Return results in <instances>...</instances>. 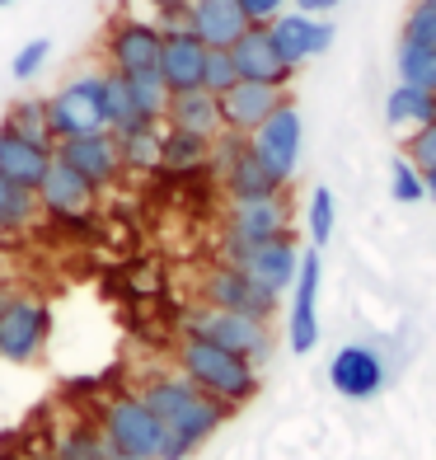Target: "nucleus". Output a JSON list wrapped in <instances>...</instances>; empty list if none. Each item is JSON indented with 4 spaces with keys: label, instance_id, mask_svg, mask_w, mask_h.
<instances>
[{
    "label": "nucleus",
    "instance_id": "nucleus-1",
    "mask_svg": "<svg viewBox=\"0 0 436 460\" xmlns=\"http://www.w3.org/2000/svg\"><path fill=\"white\" fill-rule=\"evenodd\" d=\"M145 409L160 418L164 428V447H160V460H188L206 437H212L225 418L235 409H225L221 400H212L206 390H197L183 371H164V376H151L141 390Z\"/></svg>",
    "mask_w": 436,
    "mask_h": 460
},
{
    "label": "nucleus",
    "instance_id": "nucleus-2",
    "mask_svg": "<svg viewBox=\"0 0 436 460\" xmlns=\"http://www.w3.org/2000/svg\"><path fill=\"white\" fill-rule=\"evenodd\" d=\"M179 371L197 390L212 394V400H221L225 409H240L258 394V367L254 362L240 358V352L206 343V339H193V333H183V343H179Z\"/></svg>",
    "mask_w": 436,
    "mask_h": 460
},
{
    "label": "nucleus",
    "instance_id": "nucleus-3",
    "mask_svg": "<svg viewBox=\"0 0 436 460\" xmlns=\"http://www.w3.org/2000/svg\"><path fill=\"white\" fill-rule=\"evenodd\" d=\"M99 432H103V442H109L113 460H160L164 428H160V418L145 409L141 394H132V390L103 400Z\"/></svg>",
    "mask_w": 436,
    "mask_h": 460
},
{
    "label": "nucleus",
    "instance_id": "nucleus-4",
    "mask_svg": "<svg viewBox=\"0 0 436 460\" xmlns=\"http://www.w3.org/2000/svg\"><path fill=\"white\" fill-rule=\"evenodd\" d=\"M183 333H193V339H206L225 352H240L249 362H267V352H273V329L267 320H254V315H235V310H216V305H197L188 310V320H183Z\"/></svg>",
    "mask_w": 436,
    "mask_h": 460
},
{
    "label": "nucleus",
    "instance_id": "nucleus-5",
    "mask_svg": "<svg viewBox=\"0 0 436 460\" xmlns=\"http://www.w3.org/2000/svg\"><path fill=\"white\" fill-rule=\"evenodd\" d=\"M48 113H52V137H57V141L109 132V109H103V75H75V80H66V85L48 99Z\"/></svg>",
    "mask_w": 436,
    "mask_h": 460
},
{
    "label": "nucleus",
    "instance_id": "nucleus-6",
    "mask_svg": "<svg viewBox=\"0 0 436 460\" xmlns=\"http://www.w3.org/2000/svg\"><path fill=\"white\" fill-rule=\"evenodd\" d=\"M160 48H164V29L155 19L118 14L109 33H103V57H109V71H118V75L160 71Z\"/></svg>",
    "mask_w": 436,
    "mask_h": 460
},
{
    "label": "nucleus",
    "instance_id": "nucleus-7",
    "mask_svg": "<svg viewBox=\"0 0 436 460\" xmlns=\"http://www.w3.org/2000/svg\"><path fill=\"white\" fill-rule=\"evenodd\" d=\"M48 333H52V310L48 301L38 296H10L0 305V358L5 362H33L38 352L48 348Z\"/></svg>",
    "mask_w": 436,
    "mask_h": 460
},
{
    "label": "nucleus",
    "instance_id": "nucleus-8",
    "mask_svg": "<svg viewBox=\"0 0 436 460\" xmlns=\"http://www.w3.org/2000/svg\"><path fill=\"white\" fill-rule=\"evenodd\" d=\"M277 301L273 291H263L249 273H240L235 263H216L206 268L202 278V305H216V310H235V315H254V320H273L277 315Z\"/></svg>",
    "mask_w": 436,
    "mask_h": 460
},
{
    "label": "nucleus",
    "instance_id": "nucleus-9",
    "mask_svg": "<svg viewBox=\"0 0 436 460\" xmlns=\"http://www.w3.org/2000/svg\"><path fill=\"white\" fill-rule=\"evenodd\" d=\"M291 230V207L286 198H249V202H231V217H225V244L221 254L231 259L235 249L249 244H263V240H277Z\"/></svg>",
    "mask_w": 436,
    "mask_h": 460
},
{
    "label": "nucleus",
    "instance_id": "nucleus-10",
    "mask_svg": "<svg viewBox=\"0 0 436 460\" xmlns=\"http://www.w3.org/2000/svg\"><path fill=\"white\" fill-rule=\"evenodd\" d=\"M301 137H305L301 113H296V103L286 99L282 109L249 137V151L263 160V170L277 183H291V174H296V164H301Z\"/></svg>",
    "mask_w": 436,
    "mask_h": 460
},
{
    "label": "nucleus",
    "instance_id": "nucleus-11",
    "mask_svg": "<svg viewBox=\"0 0 436 460\" xmlns=\"http://www.w3.org/2000/svg\"><path fill=\"white\" fill-rule=\"evenodd\" d=\"M225 263H235L240 273H249L263 291H273V296H282V291H291V282H296L301 273V249H296V235H277V240H263V244H249V249H235Z\"/></svg>",
    "mask_w": 436,
    "mask_h": 460
},
{
    "label": "nucleus",
    "instance_id": "nucleus-12",
    "mask_svg": "<svg viewBox=\"0 0 436 460\" xmlns=\"http://www.w3.org/2000/svg\"><path fill=\"white\" fill-rule=\"evenodd\" d=\"M319 249L301 254V273L291 282V310H286V343L291 352H315L319 343Z\"/></svg>",
    "mask_w": 436,
    "mask_h": 460
},
{
    "label": "nucleus",
    "instance_id": "nucleus-13",
    "mask_svg": "<svg viewBox=\"0 0 436 460\" xmlns=\"http://www.w3.org/2000/svg\"><path fill=\"white\" fill-rule=\"evenodd\" d=\"M389 381V367L380 358V348L371 343H343L328 362V385H334L343 400H376Z\"/></svg>",
    "mask_w": 436,
    "mask_h": 460
},
{
    "label": "nucleus",
    "instance_id": "nucleus-14",
    "mask_svg": "<svg viewBox=\"0 0 436 460\" xmlns=\"http://www.w3.org/2000/svg\"><path fill=\"white\" fill-rule=\"evenodd\" d=\"M57 160L71 164V170L85 179L90 188H113L122 174V146L113 132H94V137H71V141H57Z\"/></svg>",
    "mask_w": 436,
    "mask_h": 460
},
{
    "label": "nucleus",
    "instance_id": "nucleus-15",
    "mask_svg": "<svg viewBox=\"0 0 436 460\" xmlns=\"http://www.w3.org/2000/svg\"><path fill=\"white\" fill-rule=\"evenodd\" d=\"M286 103L282 85H258V80H235L231 90L221 94V122L225 132H240V137H254L267 118Z\"/></svg>",
    "mask_w": 436,
    "mask_h": 460
},
{
    "label": "nucleus",
    "instance_id": "nucleus-16",
    "mask_svg": "<svg viewBox=\"0 0 436 460\" xmlns=\"http://www.w3.org/2000/svg\"><path fill=\"white\" fill-rule=\"evenodd\" d=\"M267 33H273V43H277V52H282V61L291 71H296L301 61L324 57L328 48H334V24H328V19H315V14H301V10H282L273 24H267Z\"/></svg>",
    "mask_w": 436,
    "mask_h": 460
},
{
    "label": "nucleus",
    "instance_id": "nucleus-17",
    "mask_svg": "<svg viewBox=\"0 0 436 460\" xmlns=\"http://www.w3.org/2000/svg\"><path fill=\"white\" fill-rule=\"evenodd\" d=\"M202 66H206V43L193 29H164L160 48V80L170 85V94L202 90Z\"/></svg>",
    "mask_w": 436,
    "mask_h": 460
},
{
    "label": "nucleus",
    "instance_id": "nucleus-18",
    "mask_svg": "<svg viewBox=\"0 0 436 460\" xmlns=\"http://www.w3.org/2000/svg\"><path fill=\"white\" fill-rule=\"evenodd\" d=\"M231 61H235L240 80H258V85H282V90H286V80L296 75V71L282 61L273 33H267V24H249V33L231 48Z\"/></svg>",
    "mask_w": 436,
    "mask_h": 460
},
{
    "label": "nucleus",
    "instance_id": "nucleus-19",
    "mask_svg": "<svg viewBox=\"0 0 436 460\" xmlns=\"http://www.w3.org/2000/svg\"><path fill=\"white\" fill-rule=\"evenodd\" d=\"M38 202H43V212L57 217V221H80V217H90V212H94L99 188H90L85 179L71 170V164L52 160V170H48L43 188H38Z\"/></svg>",
    "mask_w": 436,
    "mask_h": 460
},
{
    "label": "nucleus",
    "instance_id": "nucleus-20",
    "mask_svg": "<svg viewBox=\"0 0 436 460\" xmlns=\"http://www.w3.org/2000/svg\"><path fill=\"white\" fill-rule=\"evenodd\" d=\"M249 10L240 0H188V29L202 38L206 48H235L249 33Z\"/></svg>",
    "mask_w": 436,
    "mask_h": 460
},
{
    "label": "nucleus",
    "instance_id": "nucleus-21",
    "mask_svg": "<svg viewBox=\"0 0 436 460\" xmlns=\"http://www.w3.org/2000/svg\"><path fill=\"white\" fill-rule=\"evenodd\" d=\"M164 128H179V132H193V137L216 141V137L225 132V122H221V99H216L212 90H183V94H170Z\"/></svg>",
    "mask_w": 436,
    "mask_h": 460
},
{
    "label": "nucleus",
    "instance_id": "nucleus-22",
    "mask_svg": "<svg viewBox=\"0 0 436 460\" xmlns=\"http://www.w3.org/2000/svg\"><path fill=\"white\" fill-rule=\"evenodd\" d=\"M52 160H57L52 146H38V141H24L14 132H0V174L5 179L24 183V188H43Z\"/></svg>",
    "mask_w": 436,
    "mask_h": 460
},
{
    "label": "nucleus",
    "instance_id": "nucleus-23",
    "mask_svg": "<svg viewBox=\"0 0 436 460\" xmlns=\"http://www.w3.org/2000/svg\"><path fill=\"white\" fill-rule=\"evenodd\" d=\"M103 109H109V132L113 137L136 132V128H151V118H145L136 109V99H132L127 75H118V71H103Z\"/></svg>",
    "mask_w": 436,
    "mask_h": 460
},
{
    "label": "nucleus",
    "instance_id": "nucleus-24",
    "mask_svg": "<svg viewBox=\"0 0 436 460\" xmlns=\"http://www.w3.org/2000/svg\"><path fill=\"white\" fill-rule=\"evenodd\" d=\"M43 212V202H38V188H24L0 174V240L5 235H19V230H29Z\"/></svg>",
    "mask_w": 436,
    "mask_h": 460
},
{
    "label": "nucleus",
    "instance_id": "nucleus-25",
    "mask_svg": "<svg viewBox=\"0 0 436 460\" xmlns=\"http://www.w3.org/2000/svg\"><path fill=\"white\" fill-rule=\"evenodd\" d=\"M0 132H14V137H24V141H38V146H52L57 151V137H52V113H48V99H14L10 103V113H5V128Z\"/></svg>",
    "mask_w": 436,
    "mask_h": 460
},
{
    "label": "nucleus",
    "instance_id": "nucleus-26",
    "mask_svg": "<svg viewBox=\"0 0 436 460\" xmlns=\"http://www.w3.org/2000/svg\"><path fill=\"white\" fill-rule=\"evenodd\" d=\"M206 160H212V141H206V137L164 128V137H160V170L188 174V170H202Z\"/></svg>",
    "mask_w": 436,
    "mask_h": 460
},
{
    "label": "nucleus",
    "instance_id": "nucleus-27",
    "mask_svg": "<svg viewBox=\"0 0 436 460\" xmlns=\"http://www.w3.org/2000/svg\"><path fill=\"white\" fill-rule=\"evenodd\" d=\"M385 118H389V128H423V122H432L436 118V94H427V90H418V85H394L389 90V99H385Z\"/></svg>",
    "mask_w": 436,
    "mask_h": 460
},
{
    "label": "nucleus",
    "instance_id": "nucleus-28",
    "mask_svg": "<svg viewBox=\"0 0 436 460\" xmlns=\"http://www.w3.org/2000/svg\"><path fill=\"white\" fill-rule=\"evenodd\" d=\"M160 137H164V122H151V128H136V132H122V170H136V174H155L160 170Z\"/></svg>",
    "mask_w": 436,
    "mask_h": 460
},
{
    "label": "nucleus",
    "instance_id": "nucleus-29",
    "mask_svg": "<svg viewBox=\"0 0 436 460\" xmlns=\"http://www.w3.org/2000/svg\"><path fill=\"white\" fill-rule=\"evenodd\" d=\"M52 460H113V451H109V442H103L99 423H71L66 432H61Z\"/></svg>",
    "mask_w": 436,
    "mask_h": 460
},
{
    "label": "nucleus",
    "instance_id": "nucleus-30",
    "mask_svg": "<svg viewBox=\"0 0 436 460\" xmlns=\"http://www.w3.org/2000/svg\"><path fill=\"white\" fill-rule=\"evenodd\" d=\"M399 80L436 94V48H408L399 43Z\"/></svg>",
    "mask_w": 436,
    "mask_h": 460
},
{
    "label": "nucleus",
    "instance_id": "nucleus-31",
    "mask_svg": "<svg viewBox=\"0 0 436 460\" xmlns=\"http://www.w3.org/2000/svg\"><path fill=\"white\" fill-rule=\"evenodd\" d=\"M132 85V99L136 109L151 118V122H164V109H170V85L160 80V71H141V75H127Z\"/></svg>",
    "mask_w": 436,
    "mask_h": 460
},
{
    "label": "nucleus",
    "instance_id": "nucleus-32",
    "mask_svg": "<svg viewBox=\"0 0 436 460\" xmlns=\"http://www.w3.org/2000/svg\"><path fill=\"white\" fill-rule=\"evenodd\" d=\"M399 43H408V48H436V0H413L408 14H404Z\"/></svg>",
    "mask_w": 436,
    "mask_h": 460
},
{
    "label": "nucleus",
    "instance_id": "nucleus-33",
    "mask_svg": "<svg viewBox=\"0 0 436 460\" xmlns=\"http://www.w3.org/2000/svg\"><path fill=\"white\" fill-rule=\"evenodd\" d=\"M305 230H310V244L315 249H324L328 240H334V193H328V188H315V193H310Z\"/></svg>",
    "mask_w": 436,
    "mask_h": 460
},
{
    "label": "nucleus",
    "instance_id": "nucleus-34",
    "mask_svg": "<svg viewBox=\"0 0 436 460\" xmlns=\"http://www.w3.org/2000/svg\"><path fill=\"white\" fill-rule=\"evenodd\" d=\"M240 80L235 61H231V48H206V66H202V90H212L216 99L225 94Z\"/></svg>",
    "mask_w": 436,
    "mask_h": 460
},
{
    "label": "nucleus",
    "instance_id": "nucleus-35",
    "mask_svg": "<svg viewBox=\"0 0 436 460\" xmlns=\"http://www.w3.org/2000/svg\"><path fill=\"white\" fill-rule=\"evenodd\" d=\"M389 193H394V202H423V198H427V188H423V170H418V164H413L408 155L394 160Z\"/></svg>",
    "mask_w": 436,
    "mask_h": 460
},
{
    "label": "nucleus",
    "instance_id": "nucleus-36",
    "mask_svg": "<svg viewBox=\"0 0 436 460\" xmlns=\"http://www.w3.org/2000/svg\"><path fill=\"white\" fill-rule=\"evenodd\" d=\"M404 155H408L413 164H418L423 174H427V170H436V118L408 132V141H404Z\"/></svg>",
    "mask_w": 436,
    "mask_h": 460
},
{
    "label": "nucleus",
    "instance_id": "nucleus-37",
    "mask_svg": "<svg viewBox=\"0 0 436 460\" xmlns=\"http://www.w3.org/2000/svg\"><path fill=\"white\" fill-rule=\"evenodd\" d=\"M48 52H52V43L48 38H29L24 48L14 52V61H10V71H14V80H33L38 71H43V61H48Z\"/></svg>",
    "mask_w": 436,
    "mask_h": 460
},
{
    "label": "nucleus",
    "instance_id": "nucleus-38",
    "mask_svg": "<svg viewBox=\"0 0 436 460\" xmlns=\"http://www.w3.org/2000/svg\"><path fill=\"white\" fill-rule=\"evenodd\" d=\"M240 5L249 10V19H254V24H273V19L291 5V0H240Z\"/></svg>",
    "mask_w": 436,
    "mask_h": 460
},
{
    "label": "nucleus",
    "instance_id": "nucleus-39",
    "mask_svg": "<svg viewBox=\"0 0 436 460\" xmlns=\"http://www.w3.org/2000/svg\"><path fill=\"white\" fill-rule=\"evenodd\" d=\"M343 0H291V10H301V14H315V19H324L328 10H338Z\"/></svg>",
    "mask_w": 436,
    "mask_h": 460
},
{
    "label": "nucleus",
    "instance_id": "nucleus-40",
    "mask_svg": "<svg viewBox=\"0 0 436 460\" xmlns=\"http://www.w3.org/2000/svg\"><path fill=\"white\" fill-rule=\"evenodd\" d=\"M155 14H170V10H188V0H145Z\"/></svg>",
    "mask_w": 436,
    "mask_h": 460
},
{
    "label": "nucleus",
    "instance_id": "nucleus-41",
    "mask_svg": "<svg viewBox=\"0 0 436 460\" xmlns=\"http://www.w3.org/2000/svg\"><path fill=\"white\" fill-rule=\"evenodd\" d=\"M423 188H427V198L436 202V170H427V174H423Z\"/></svg>",
    "mask_w": 436,
    "mask_h": 460
},
{
    "label": "nucleus",
    "instance_id": "nucleus-42",
    "mask_svg": "<svg viewBox=\"0 0 436 460\" xmlns=\"http://www.w3.org/2000/svg\"><path fill=\"white\" fill-rule=\"evenodd\" d=\"M0 5H14V0H0Z\"/></svg>",
    "mask_w": 436,
    "mask_h": 460
}]
</instances>
